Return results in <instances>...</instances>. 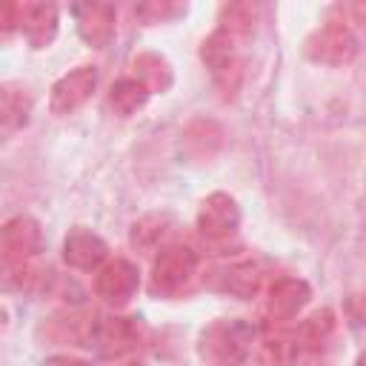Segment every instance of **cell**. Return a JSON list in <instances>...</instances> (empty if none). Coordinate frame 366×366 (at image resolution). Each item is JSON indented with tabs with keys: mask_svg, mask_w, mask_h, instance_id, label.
I'll return each mask as SVG.
<instances>
[{
	"mask_svg": "<svg viewBox=\"0 0 366 366\" xmlns=\"http://www.w3.org/2000/svg\"><path fill=\"white\" fill-rule=\"evenodd\" d=\"M254 346V326L240 317H220L197 337V355L206 366H246Z\"/></svg>",
	"mask_w": 366,
	"mask_h": 366,
	"instance_id": "1",
	"label": "cell"
},
{
	"mask_svg": "<svg viewBox=\"0 0 366 366\" xmlns=\"http://www.w3.org/2000/svg\"><path fill=\"white\" fill-rule=\"evenodd\" d=\"M240 37L229 34L226 29H214L200 43V60L212 74V83L220 89L226 100H232L240 92L243 83V57H240Z\"/></svg>",
	"mask_w": 366,
	"mask_h": 366,
	"instance_id": "2",
	"label": "cell"
},
{
	"mask_svg": "<svg viewBox=\"0 0 366 366\" xmlns=\"http://www.w3.org/2000/svg\"><path fill=\"white\" fill-rule=\"evenodd\" d=\"M303 51L312 63H320V66H349L357 51H360V40L355 34V29L346 23V20H326L323 26H317L306 43H303Z\"/></svg>",
	"mask_w": 366,
	"mask_h": 366,
	"instance_id": "3",
	"label": "cell"
},
{
	"mask_svg": "<svg viewBox=\"0 0 366 366\" xmlns=\"http://www.w3.org/2000/svg\"><path fill=\"white\" fill-rule=\"evenodd\" d=\"M197 269H200V257L194 249L180 243L163 246L152 263V289L160 295H174L194 280Z\"/></svg>",
	"mask_w": 366,
	"mask_h": 366,
	"instance_id": "4",
	"label": "cell"
},
{
	"mask_svg": "<svg viewBox=\"0 0 366 366\" xmlns=\"http://www.w3.org/2000/svg\"><path fill=\"white\" fill-rule=\"evenodd\" d=\"M0 252L9 266H29L43 252V229L29 214H14L0 229Z\"/></svg>",
	"mask_w": 366,
	"mask_h": 366,
	"instance_id": "5",
	"label": "cell"
},
{
	"mask_svg": "<svg viewBox=\"0 0 366 366\" xmlns=\"http://www.w3.org/2000/svg\"><path fill=\"white\" fill-rule=\"evenodd\" d=\"M140 289V272L126 257H112L94 272V295L109 306H126Z\"/></svg>",
	"mask_w": 366,
	"mask_h": 366,
	"instance_id": "6",
	"label": "cell"
},
{
	"mask_svg": "<svg viewBox=\"0 0 366 366\" xmlns=\"http://www.w3.org/2000/svg\"><path fill=\"white\" fill-rule=\"evenodd\" d=\"M240 206L232 194L226 192H212L209 197H203L200 209H197V232L206 240H226L240 229Z\"/></svg>",
	"mask_w": 366,
	"mask_h": 366,
	"instance_id": "7",
	"label": "cell"
},
{
	"mask_svg": "<svg viewBox=\"0 0 366 366\" xmlns=\"http://www.w3.org/2000/svg\"><path fill=\"white\" fill-rule=\"evenodd\" d=\"M97 69L94 66H77L71 71H66L63 77L54 80L51 86V94H49V109L51 114H71L77 112L89 97L92 92L97 89Z\"/></svg>",
	"mask_w": 366,
	"mask_h": 366,
	"instance_id": "8",
	"label": "cell"
},
{
	"mask_svg": "<svg viewBox=\"0 0 366 366\" xmlns=\"http://www.w3.org/2000/svg\"><path fill=\"white\" fill-rule=\"evenodd\" d=\"M89 346H94L103 357H123L137 346L134 317H100L89 326Z\"/></svg>",
	"mask_w": 366,
	"mask_h": 366,
	"instance_id": "9",
	"label": "cell"
},
{
	"mask_svg": "<svg viewBox=\"0 0 366 366\" xmlns=\"http://www.w3.org/2000/svg\"><path fill=\"white\" fill-rule=\"evenodd\" d=\"M63 260L77 272H97L109 260V246L97 232L77 226L63 240Z\"/></svg>",
	"mask_w": 366,
	"mask_h": 366,
	"instance_id": "10",
	"label": "cell"
},
{
	"mask_svg": "<svg viewBox=\"0 0 366 366\" xmlns=\"http://www.w3.org/2000/svg\"><path fill=\"white\" fill-rule=\"evenodd\" d=\"M309 300H312V286L303 277H280L269 286L266 315L269 320L286 323V320H295L306 309Z\"/></svg>",
	"mask_w": 366,
	"mask_h": 366,
	"instance_id": "11",
	"label": "cell"
},
{
	"mask_svg": "<svg viewBox=\"0 0 366 366\" xmlns=\"http://www.w3.org/2000/svg\"><path fill=\"white\" fill-rule=\"evenodd\" d=\"M74 20H77V34L92 49H106L114 40V31H117L114 6H109V3H80V6H74Z\"/></svg>",
	"mask_w": 366,
	"mask_h": 366,
	"instance_id": "12",
	"label": "cell"
},
{
	"mask_svg": "<svg viewBox=\"0 0 366 366\" xmlns=\"http://www.w3.org/2000/svg\"><path fill=\"white\" fill-rule=\"evenodd\" d=\"M60 29V11L54 3H26L20 17V34L31 49H49Z\"/></svg>",
	"mask_w": 366,
	"mask_h": 366,
	"instance_id": "13",
	"label": "cell"
},
{
	"mask_svg": "<svg viewBox=\"0 0 366 366\" xmlns=\"http://www.w3.org/2000/svg\"><path fill=\"white\" fill-rule=\"evenodd\" d=\"M180 146L183 152L192 157V160H212L220 149H223V129L214 123V120H206V117H197L192 120L183 134H180Z\"/></svg>",
	"mask_w": 366,
	"mask_h": 366,
	"instance_id": "14",
	"label": "cell"
},
{
	"mask_svg": "<svg viewBox=\"0 0 366 366\" xmlns=\"http://www.w3.org/2000/svg\"><path fill=\"white\" fill-rule=\"evenodd\" d=\"M214 289L237 300H252L260 289V269L252 260H237L214 272Z\"/></svg>",
	"mask_w": 366,
	"mask_h": 366,
	"instance_id": "15",
	"label": "cell"
},
{
	"mask_svg": "<svg viewBox=\"0 0 366 366\" xmlns=\"http://www.w3.org/2000/svg\"><path fill=\"white\" fill-rule=\"evenodd\" d=\"M332 335H335V315L329 309H320V312H312L309 317H303L297 323L292 343L300 352H320Z\"/></svg>",
	"mask_w": 366,
	"mask_h": 366,
	"instance_id": "16",
	"label": "cell"
},
{
	"mask_svg": "<svg viewBox=\"0 0 366 366\" xmlns=\"http://www.w3.org/2000/svg\"><path fill=\"white\" fill-rule=\"evenodd\" d=\"M132 71H134V77H137L152 94H163V92H169L172 83H174V71H172L169 60H166L163 54H157V51H143V54H137V57L132 60Z\"/></svg>",
	"mask_w": 366,
	"mask_h": 366,
	"instance_id": "17",
	"label": "cell"
},
{
	"mask_svg": "<svg viewBox=\"0 0 366 366\" xmlns=\"http://www.w3.org/2000/svg\"><path fill=\"white\" fill-rule=\"evenodd\" d=\"M29 114H31V97L23 86H14V83H6L0 89V129L3 134H14L17 129H23L29 123Z\"/></svg>",
	"mask_w": 366,
	"mask_h": 366,
	"instance_id": "18",
	"label": "cell"
},
{
	"mask_svg": "<svg viewBox=\"0 0 366 366\" xmlns=\"http://www.w3.org/2000/svg\"><path fill=\"white\" fill-rule=\"evenodd\" d=\"M152 92L137 80V77H120L112 89H109V106L114 109V114L120 117H132L137 114L146 103H149Z\"/></svg>",
	"mask_w": 366,
	"mask_h": 366,
	"instance_id": "19",
	"label": "cell"
},
{
	"mask_svg": "<svg viewBox=\"0 0 366 366\" xmlns=\"http://www.w3.org/2000/svg\"><path fill=\"white\" fill-rule=\"evenodd\" d=\"M254 20H257V9L252 3H229L220 9L217 26L226 29L229 34L240 37V40H249L254 31Z\"/></svg>",
	"mask_w": 366,
	"mask_h": 366,
	"instance_id": "20",
	"label": "cell"
},
{
	"mask_svg": "<svg viewBox=\"0 0 366 366\" xmlns=\"http://www.w3.org/2000/svg\"><path fill=\"white\" fill-rule=\"evenodd\" d=\"M166 234V217L163 214H146L132 226V246L140 252H154L157 243Z\"/></svg>",
	"mask_w": 366,
	"mask_h": 366,
	"instance_id": "21",
	"label": "cell"
},
{
	"mask_svg": "<svg viewBox=\"0 0 366 366\" xmlns=\"http://www.w3.org/2000/svg\"><path fill=\"white\" fill-rule=\"evenodd\" d=\"M134 14L140 17V20H146V23H169V20H174V17H180V14H186V6H180V3H143V6H137L134 9Z\"/></svg>",
	"mask_w": 366,
	"mask_h": 366,
	"instance_id": "22",
	"label": "cell"
},
{
	"mask_svg": "<svg viewBox=\"0 0 366 366\" xmlns=\"http://www.w3.org/2000/svg\"><path fill=\"white\" fill-rule=\"evenodd\" d=\"M346 315H349L357 326L366 329V292H357V295H352V297L346 300Z\"/></svg>",
	"mask_w": 366,
	"mask_h": 366,
	"instance_id": "23",
	"label": "cell"
},
{
	"mask_svg": "<svg viewBox=\"0 0 366 366\" xmlns=\"http://www.w3.org/2000/svg\"><path fill=\"white\" fill-rule=\"evenodd\" d=\"M40 366H92V363H86V360H80V357H71V355H51V357H46Z\"/></svg>",
	"mask_w": 366,
	"mask_h": 366,
	"instance_id": "24",
	"label": "cell"
},
{
	"mask_svg": "<svg viewBox=\"0 0 366 366\" xmlns=\"http://www.w3.org/2000/svg\"><path fill=\"white\" fill-rule=\"evenodd\" d=\"M355 366H366V352H360V355H357V360H355Z\"/></svg>",
	"mask_w": 366,
	"mask_h": 366,
	"instance_id": "25",
	"label": "cell"
},
{
	"mask_svg": "<svg viewBox=\"0 0 366 366\" xmlns=\"http://www.w3.org/2000/svg\"><path fill=\"white\" fill-rule=\"evenodd\" d=\"M126 366H140V363H126Z\"/></svg>",
	"mask_w": 366,
	"mask_h": 366,
	"instance_id": "26",
	"label": "cell"
},
{
	"mask_svg": "<svg viewBox=\"0 0 366 366\" xmlns=\"http://www.w3.org/2000/svg\"><path fill=\"white\" fill-rule=\"evenodd\" d=\"M246 366H252V363H246Z\"/></svg>",
	"mask_w": 366,
	"mask_h": 366,
	"instance_id": "27",
	"label": "cell"
}]
</instances>
